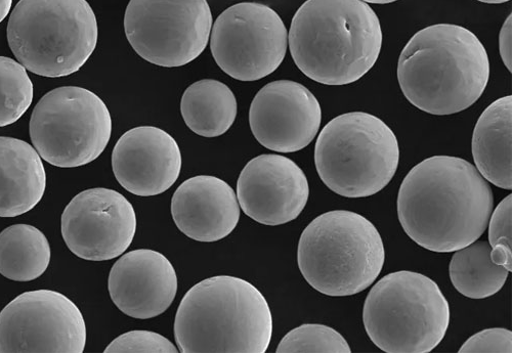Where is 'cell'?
<instances>
[{"label":"cell","instance_id":"cell-32","mask_svg":"<svg viewBox=\"0 0 512 353\" xmlns=\"http://www.w3.org/2000/svg\"><path fill=\"white\" fill-rule=\"evenodd\" d=\"M478 2L488 5H500L510 2V0H478Z\"/></svg>","mask_w":512,"mask_h":353},{"label":"cell","instance_id":"cell-3","mask_svg":"<svg viewBox=\"0 0 512 353\" xmlns=\"http://www.w3.org/2000/svg\"><path fill=\"white\" fill-rule=\"evenodd\" d=\"M382 40L379 18L362 0H307L288 35L297 68L329 86L365 76L379 58Z\"/></svg>","mask_w":512,"mask_h":353},{"label":"cell","instance_id":"cell-1","mask_svg":"<svg viewBox=\"0 0 512 353\" xmlns=\"http://www.w3.org/2000/svg\"><path fill=\"white\" fill-rule=\"evenodd\" d=\"M494 208L489 183L476 166L434 156L414 166L398 195L400 224L418 246L451 253L478 241Z\"/></svg>","mask_w":512,"mask_h":353},{"label":"cell","instance_id":"cell-6","mask_svg":"<svg viewBox=\"0 0 512 353\" xmlns=\"http://www.w3.org/2000/svg\"><path fill=\"white\" fill-rule=\"evenodd\" d=\"M7 35L11 51L28 71L61 78L90 60L99 27L87 0H20Z\"/></svg>","mask_w":512,"mask_h":353},{"label":"cell","instance_id":"cell-7","mask_svg":"<svg viewBox=\"0 0 512 353\" xmlns=\"http://www.w3.org/2000/svg\"><path fill=\"white\" fill-rule=\"evenodd\" d=\"M400 148L394 131L378 117L351 112L332 119L320 132L315 164L320 179L346 198L371 197L394 179Z\"/></svg>","mask_w":512,"mask_h":353},{"label":"cell","instance_id":"cell-16","mask_svg":"<svg viewBox=\"0 0 512 353\" xmlns=\"http://www.w3.org/2000/svg\"><path fill=\"white\" fill-rule=\"evenodd\" d=\"M117 182L139 197L163 194L178 181L182 153L177 141L155 126L135 127L125 132L112 153Z\"/></svg>","mask_w":512,"mask_h":353},{"label":"cell","instance_id":"cell-2","mask_svg":"<svg viewBox=\"0 0 512 353\" xmlns=\"http://www.w3.org/2000/svg\"><path fill=\"white\" fill-rule=\"evenodd\" d=\"M490 78L484 44L462 26L437 24L418 31L398 63L405 98L437 116L462 112L483 96Z\"/></svg>","mask_w":512,"mask_h":353},{"label":"cell","instance_id":"cell-19","mask_svg":"<svg viewBox=\"0 0 512 353\" xmlns=\"http://www.w3.org/2000/svg\"><path fill=\"white\" fill-rule=\"evenodd\" d=\"M46 188L47 173L37 151L22 140L0 137V217L31 211Z\"/></svg>","mask_w":512,"mask_h":353},{"label":"cell","instance_id":"cell-14","mask_svg":"<svg viewBox=\"0 0 512 353\" xmlns=\"http://www.w3.org/2000/svg\"><path fill=\"white\" fill-rule=\"evenodd\" d=\"M322 109L306 86L292 80L265 85L254 97L249 123L256 141L278 153H295L317 137Z\"/></svg>","mask_w":512,"mask_h":353},{"label":"cell","instance_id":"cell-22","mask_svg":"<svg viewBox=\"0 0 512 353\" xmlns=\"http://www.w3.org/2000/svg\"><path fill=\"white\" fill-rule=\"evenodd\" d=\"M50 242L30 225H14L0 233V275L30 282L44 275L51 263Z\"/></svg>","mask_w":512,"mask_h":353},{"label":"cell","instance_id":"cell-30","mask_svg":"<svg viewBox=\"0 0 512 353\" xmlns=\"http://www.w3.org/2000/svg\"><path fill=\"white\" fill-rule=\"evenodd\" d=\"M13 6V0H0V23L9 16Z\"/></svg>","mask_w":512,"mask_h":353},{"label":"cell","instance_id":"cell-15","mask_svg":"<svg viewBox=\"0 0 512 353\" xmlns=\"http://www.w3.org/2000/svg\"><path fill=\"white\" fill-rule=\"evenodd\" d=\"M310 196L304 170L291 159L266 154L250 160L240 173L237 199L254 222L281 226L302 214Z\"/></svg>","mask_w":512,"mask_h":353},{"label":"cell","instance_id":"cell-9","mask_svg":"<svg viewBox=\"0 0 512 353\" xmlns=\"http://www.w3.org/2000/svg\"><path fill=\"white\" fill-rule=\"evenodd\" d=\"M31 142L53 166L75 168L97 160L112 135L104 101L87 88L62 86L36 104L30 118Z\"/></svg>","mask_w":512,"mask_h":353},{"label":"cell","instance_id":"cell-5","mask_svg":"<svg viewBox=\"0 0 512 353\" xmlns=\"http://www.w3.org/2000/svg\"><path fill=\"white\" fill-rule=\"evenodd\" d=\"M386 261L381 236L369 219L334 210L316 217L298 242V268L318 292L331 297L365 291Z\"/></svg>","mask_w":512,"mask_h":353},{"label":"cell","instance_id":"cell-31","mask_svg":"<svg viewBox=\"0 0 512 353\" xmlns=\"http://www.w3.org/2000/svg\"><path fill=\"white\" fill-rule=\"evenodd\" d=\"M366 4L389 5L398 2V0H362Z\"/></svg>","mask_w":512,"mask_h":353},{"label":"cell","instance_id":"cell-18","mask_svg":"<svg viewBox=\"0 0 512 353\" xmlns=\"http://www.w3.org/2000/svg\"><path fill=\"white\" fill-rule=\"evenodd\" d=\"M172 215L178 229L188 238L212 243L234 232L240 219V205L235 191L225 181L198 175L175 192Z\"/></svg>","mask_w":512,"mask_h":353},{"label":"cell","instance_id":"cell-24","mask_svg":"<svg viewBox=\"0 0 512 353\" xmlns=\"http://www.w3.org/2000/svg\"><path fill=\"white\" fill-rule=\"evenodd\" d=\"M33 83L27 69L9 57H0V127L16 123L30 108Z\"/></svg>","mask_w":512,"mask_h":353},{"label":"cell","instance_id":"cell-27","mask_svg":"<svg viewBox=\"0 0 512 353\" xmlns=\"http://www.w3.org/2000/svg\"><path fill=\"white\" fill-rule=\"evenodd\" d=\"M172 341L151 331H131L114 339L105 352H179Z\"/></svg>","mask_w":512,"mask_h":353},{"label":"cell","instance_id":"cell-8","mask_svg":"<svg viewBox=\"0 0 512 353\" xmlns=\"http://www.w3.org/2000/svg\"><path fill=\"white\" fill-rule=\"evenodd\" d=\"M450 319L449 302L438 284L410 271L380 279L364 303L365 330L389 353L433 351L445 338Z\"/></svg>","mask_w":512,"mask_h":353},{"label":"cell","instance_id":"cell-4","mask_svg":"<svg viewBox=\"0 0 512 353\" xmlns=\"http://www.w3.org/2000/svg\"><path fill=\"white\" fill-rule=\"evenodd\" d=\"M273 317L263 293L231 276L193 286L179 305L175 338L181 352H255L268 350Z\"/></svg>","mask_w":512,"mask_h":353},{"label":"cell","instance_id":"cell-29","mask_svg":"<svg viewBox=\"0 0 512 353\" xmlns=\"http://www.w3.org/2000/svg\"><path fill=\"white\" fill-rule=\"evenodd\" d=\"M511 18L509 17L504 22L500 34H499V51L501 59L508 69L509 72L512 70V61H511Z\"/></svg>","mask_w":512,"mask_h":353},{"label":"cell","instance_id":"cell-10","mask_svg":"<svg viewBox=\"0 0 512 353\" xmlns=\"http://www.w3.org/2000/svg\"><path fill=\"white\" fill-rule=\"evenodd\" d=\"M212 28L207 0H131L124 31L145 61L177 68L195 61L206 49Z\"/></svg>","mask_w":512,"mask_h":353},{"label":"cell","instance_id":"cell-23","mask_svg":"<svg viewBox=\"0 0 512 353\" xmlns=\"http://www.w3.org/2000/svg\"><path fill=\"white\" fill-rule=\"evenodd\" d=\"M489 242H474L455 251L449 274L454 288L471 299H485L498 293L509 272L491 259Z\"/></svg>","mask_w":512,"mask_h":353},{"label":"cell","instance_id":"cell-11","mask_svg":"<svg viewBox=\"0 0 512 353\" xmlns=\"http://www.w3.org/2000/svg\"><path fill=\"white\" fill-rule=\"evenodd\" d=\"M210 50L218 66L239 81H258L283 63L288 32L281 17L259 3L224 11L211 28Z\"/></svg>","mask_w":512,"mask_h":353},{"label":"cell","instance_id":"cell-13","mask_svg":"<svg viewBox=\"0 0 512 353\" xmlns=\"http://www.w3.org/2000/svg\"><path fill=\"white\" fill-rule=\"evenodd\" d=\"M61 229L69 250L89 261L122 255L137 232L134 206L122 194L95 188L76 195L62 214Z\"/></svg>","mask_w":512,"mask_h":353},{"label":"cell","instance_id":"cell-28","mask_svg":"<svg viewBox=\"0 0 512 353\" xmlns=\"http://www.w3.org/2000/svg\"><path fill=\"white\" fill-rule=\"evenodd\" d=\"M459 352H512V333L508 329L493 328L469 338Z\"/></svg>","mask_w":512,"mask_h":353},{"label":"cell","instance_id":"cell-26","mask_svg":"<svg viewBox=\"0 0 512 353\" xmlns=\"http://www.w3.org/2000/svg\"><path fill=\"white\" fill-rule=\"evenodd\" d=\"M512 195L503 199L489 219L491 259L509 273L512 271Z\"/></svg>","mask_w":512,"mask_h":353},{"label":"cell","instance_id":"cell-17","mask_svg":"<svg viewBox=\"0 0 512 353\" xmlns=\"http://www.w3.org/2000/svg\"><path fill=\"white\" fill-rule=\"evenodd\" d=\"M110 297L118 310L137 320H150L165 313L176 299L178 276L173 263L151 249L122 255L108 280Z\"/></svg>","mask_w":512,"mask_h":353},{"label":"cell","instance_id":"cell-12","mask_svg":"<svg viewBox=\"0 0 512 353\" xmlns=\"http://www.w3.org/2000/svg\"><path fill=\"white\" fill-rule=\"evenodd\" d=\"M87 344L77 305L53 290L25 292L0 312V352H76Z\"/></svg>","mask_w":512,"mask_h":353},{"label":"cell","instance_id":"cell-25","mask_svg":"<svg viewBox=\"0 0 512 353\" xmlns=\"http://www.w3.org/2000/svg\"><path fill=\"white\" fill-rule=\"evenodd\" d=\"M277 352H352L343 335L319 324H306L290 331L279 343Z\"/></svg>","mask_w":512,"mask_h":353},{"label":"cell","instance_id":"cell-21","mask_svg":"<svg viewBox=\"0 0 512 353\" xmlns=\"http://www.w3.org/2000/svg\"><path fill=\"white\" fill-rule=\"evenodd\" d=\"M238 104L231 88L215 79H203L185 91L181 112L186 125L203 138H218L234 124Z\"/></svg>","mask_w":512,"mask_h":353},{"label":"cell","instance_id":"cell-20","mask_svg":"<svg viewBox=\"0 0 512 353\" xmlns=\"http://www.w3.org/2000/svg\"><path fill=\"white\" fill-rule=\"evenodd\" d=\"M512 97L492 103L474 130L473 156L483 178L503 190L512 189Z\"/></svg>","mask_w":512,"mask_h":353}]
</instances>
